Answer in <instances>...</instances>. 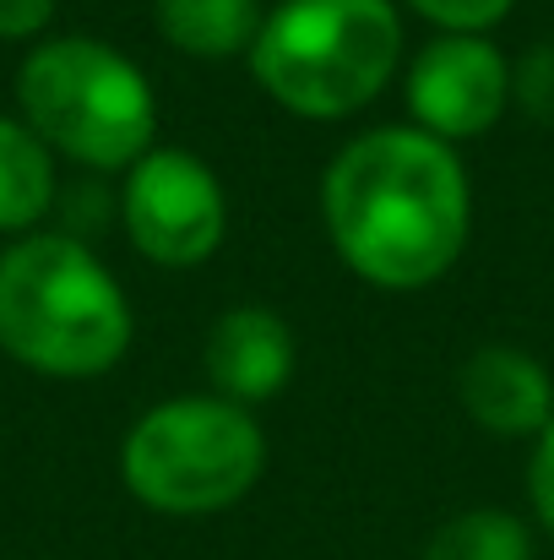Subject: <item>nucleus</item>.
Returning a JSON list of instances; mask_svg holds the SVG:
<instances>
[{"mask_svg":"<svg viewBox=\"0 0 554 560\" xmlns=\"http://www.w3.org/2000/svg\"><path fill=\"white\" fill-rule=\"evenodd\" d=\"M511 104V60L490 33H440L408 66V115L440 142H473L500 126Z\"/></svg>","mask_w":554,"mask_h":560,"instance_id":"0eeeda50","label":"nucleus"},{"mask_svg":"<svg viewBox=\"0 0 554 560\" xmlns=\"http://www.w3.org/2000/svg\"><path fill=\"white\" fill-rule=\"evenodd\" d=\"M511 98H517L533 120H554V44H533V49L511 66Z\"/></svg>","mask_w":554,"mask_h":560,"instance_id":"ddd939ff","label":"nucleus"},{"mask_svg":"<svg viewBox=\"0 0 554 560\" xmlns=\"http://www.w3.org/2000/svg\"><path fill=\"white\" fill-rule=\"evenodd\" d=\"M153 22L190 60H234L250 55L267 11L261 0H153Z\"/></svg>","mask_w":554,"mask_h":560,"instance_id":"9d476101","label":"nucleus"},{"mask_svg":"<svg viewBox=\"0 0 554 560\" xmlns=\"http://www.w3.org/2000/svg\"><path fill=\"white\" fill-rule=\"evenodd\" d=\"M424 560H533V534L500 506H473L429 534Z\"/></svg>","mask_w":554,"mask_h":560,"instance_id":"f8f14e48","label":"nucleus"},{"mask_svg":"<svg viewBox=\"0 0 554 560\" xmlns=\"http://www.w3.org/2000/svg\"><path fill=\"white\" fill-rule=\"evenodd\" d=\"M55 16V0H0V38H33Z\"/></svg>","mask_w":554,"mask_h":560,"instance_id":"dca6fc26","label":"nucleus"},{"mask_svg":"<svg viewBox=\"0 0 554 560\" xmlns=\"http://www.w3.org/2000/svg\"><path fill=\"white\" fill-rule=\"evenodd\" d=\"M0 349L38 375L87 381L131 349V300L76 234H22L0 250Z\"/></svg>","mask_w":554,"mask_h":560,"instance_id":"f03ea898","label":"nucleus"},{"mask_svg":"<svg viewBox=\"0 0 554 560\" xmlns=\"http://www.w3.org/2000/svg\"><path fill=\"white\" fill-rule=\"evenodd\" d=\"M55 207V153L16 115H0V234H33Z\"/></svg>","mask_w":554,"mask_h":560,"instance_id":"9b49d317","label":"nucleus"},{"mask_svg":"<svg viewBox=\"0 0 554 560\" xmlns=\"http://www.w3.org/2000/svg\"><path fill=\"white\" fill-rule=\"evenodd\" d=\"M267 468V435L250 408L228 397H169L148 408L126 446V490L164 517H207L256 490Z\"/></svg>","mask_w":554,"mask_h":560,"instance_id":"39448f33","label":"nucleus"},{"mask_svg":"<svg viewBox=\"0 0 554 560\" xmlns=\"http://www.w3.org/2000/svg\"><path fill=\"white\" fill-rule=\"evenodd\" d=\"M321 218L365 283L408 294L440 283L468 250L473 186L451 142L419 126H380L327 164Z\"/></svg>","mask_w":554,"mask_h":560,"instance_id":"f257e3e1","label":"nucleus"},{"mask_svg":"<svg viewBox=\"0 0 554 560\" xmlns=\"http://www.w3.org/2000/svg\"><path fill=\"white\" fill-rule=\"evenodd\" d=\"M120 223L131 245L158 267H196L228 234V196L212 164L185 148H153L126 170Z\"/></svg>","mask_w":554,"mask_h":560,"instance_id":"423d86ee","label":"nucleus"},{"mask_svg":"<svg viewBox=\"0 0 554 560\" xmlns=\"http://www.w3.org/2000/svg\"><path fill=\"white\" fill-rule=\"evenodd\" d=\"M457 397L473 424L490 435H539L554 419V381L550 371L511 343H484L457 371Z\"/></svg>","mask_w":554,"mask_h":560,"instance_id":"1a4fd4ad","label":"nucleus"},{"mask_svg":"<svg viewBox=\"0 0 554 560\" xmlns=\"http://www.w3.org/2000/svg\"><path fill=\"white\" fill-rule=\"evenodd\" d=\"M201 365L217 397L256 408L267 397H278L294 375V327L267 311V305H234L212 322Z\"/></svg>","mask_w":554,"mask_h":560,"instance_id":"6e6552de","label":"nucleus"},{"mask_svg":"<svg viewBox=\"0 0 554 560\" xmlns=\"http://www.w3.org/2000/svg\"><path fill=\"white\" fill-rule=\"evenodd\" d=\"M402 60L391 0H283L267 11L250 71L261 93L299 120H343L380 98Z\"/></svg>","mask_w":554,"mask_h":560,"instance_id":"7ed1b4c3","label":"nucleus"},{"mask_svg":"<svg viewBox=\"0 0 554 560\" xmlns=\"http://www.w3.org/2000/svg\"><path fill=\"white\" fill-rule=\"evenodd\" d=\"M16 109L49 153L82 170H131L158 137V98L142 66L82 33L27 49L16 66Z\"/></svg>","mask_w":554,"mask_h":560,"instance_id":"20e7f679","label":"nucleus"},{"mask_svg":"<svg viewBox=\"0 0 554 560\" xmlns=\"http://www.w3.org/2000/svg\"><path fill=\"white\" fill-rule=\"evenodd\" d=\"M408 5L440 33H490L495 22H506L517 0H408Z\"/></svg>","mask_w":554,"mask_h":560,"instance_id":"4468645a","label":"nucleus"},{"mask_svg":"<svg viewBox=\"0 0 554 560\" xmlns=\"http://www.w3.org/2000/svg\"><path fill=\"white\" fill-rule=\"evenodd\" d=\"M528 495H533V512L539 523L554 534V419L533 435V463H528Z\"/></svg>","mask_w":554,"mask_h":560,"instance_id":"2eb2a0df","label":"nucleus"}]
</instances>
